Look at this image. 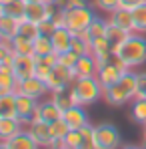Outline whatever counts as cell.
I'll use <instances>...</instances> for the list:
<instances>
[{
  "label": "cell",
  "mask_w": 146,
  "mask_h": 149,
  "mask_svg": "<svg viewBox=\"0 0 146 149\" xmlns=\"http://www.w3.org/2000/svg\"><path fill=\"white\" fill-rule=\"evenodd\" d=\"M136 93H138V73L128 71L118 83L104 89L102 99L112 107H122V105L130 103L132 99H136Z\"/></svg>",
  "instance_id": "6da1fadb"
},
{
  "label": "cell",
  "mask_w": 146,
  "mask_h": 149,
  "mask_svg": "<svg viewBox=\"0 0 146 149\" xmlns=\"http://www.w3.org/2000/svg\"><path fill=\"white\" fill-rule=\"evenodd\" d=\"M114 54L120 58L122 65L126 69H130V71H134L136 67H142L146 63V36H142L140 32L128 34V38L116 49Z\"/></svg>",
  "instance_id": "7a4b0ae2"
},
{
  "label": "cell",
  "mask_w": 146,
  "mask_h": 149,
  "mask_svg": "<svg viewBox=\"0 0 146 149\" xmlns=\"http://www.w3.org/2000/svg\"><path fill=\"white\" fill-rule=\"evenodd\" d=\"M72 95L76 105H94L98 99H102L104 95V87L100 85L96 77H84V79H76L72 83Z\"/></svg>",
  "instance_id": "3957f363"
},
{
  "label": "cell",
  "mask_w": 146,
  "mask_h": 149,
  "mask_svg": "<svg viewBox=\"0 0 146 149\" xmlns=\"http://www.w3.org/2000/svg\"><path fill=\"white\" fill-rule=\"evenodd\" d=\"M66 12V28L72 32L74 36L76 34H82L88 30L90 22L94 20V12L88 4L84 6H76V8H70V10H64Z\"/></svg>",
  "instance_id": "277c9868"
},
{
  "label": "cell",
  "mask_w": 146,
  "mask_h": 149,
  "mask_svg": "<svg viewBox=\"0 0 146 149\" xmlns=\"http://www.w3.org/2000/svg\"><path fill=\"white\" fill-rule=\"evenodd\" d=\"M130 69H126L124 65L120 63V58L114 54L108 63H102L98 65V71H96V79L100 81V85L106 89V87H112L114 83H118L124 74L128 73Z\"/></svg>",
  "instance_id": "5b68a950"
},
{
  "label": "cell",
  "mask_w": 146,
  "mask_h": 149,
  "mask_svg": "<svg viewBox=\"0 0 146 149\" xmlns=\"http://www.w3.org/2000/svg\"><path fill=\"white\" fill-rule=\"evenodd\" d=\"M96 145L98 149H120L122 135L118 131V127L112 123L96 125Z\"/></svg>",
  "instance_id": "8992f818"
},
{
  "label": "cell",
  "mask_w": 146,
  "mask_h": 149,
  "mask_svg": "<svg viewBox=\"0 0 146 149\" xmlns=\"http://www.w3.org/2000/svg\"><path fill=\"white\" fill-rule=\"evenodd\" d=\"M76 81V73L70 67H62V65H54L52 73L46 79V85H48L50 91H60V89H66V87H72V83Z\"/></svg>",
  "instance_id": "52a82bcc"
},
{
  "label": "cell",
  "mask_w": 146,
  "mask_h": 149,
  "mask_svg": "<svg viewBox=\"0 0 146 149\" xmlns=\"http://www.w3.org/2000/svg\"><path fill=\"white\" fill-rule=\"evenodd\" d=\"M16 93L26 95V97H30V99H34V101H40L46 93H50V89H48V85H46V81H44V79L30 77V79H24V81H20V83H18Z\"/></svg>",
  "instance_id": "ba28073f"
},
{
  "label": "cell",
  "mask_w": 146,
  "mask_h": 149,
  "mask_svg": "<svg viewBox=\"0 0 146 149\" xmlns=\"http://www.w3.org/2000/svg\"><path fill=\"white\" fill-rule=\"evenodd\" d=\"M26 129L30 131V135L36 139V143L42 149H50L54 145V139H52V131H50V123L42 121V119H34L26 125Z\"/></svg>",
  "instance_id": "9c48e42d"
},
{
  "label": "cell",
  "mask_w": 146,
  "mask_h": 149,
  "mask_svg": "<svg viewBox=\"0 0 146 149\" xmlns=\"http://www.w3.org/2000/svg\"><path fill=\"white\" fill-rule=\"evenodd\" d=\"M34 69H36V56L34 54H16L14 63H12V73L16 77V81H24L34 77Z\"/></svg>",
  "instance_id": "30bf717a"
},
{
  "label": "cell",
  "mask_w": 146,
  "mask_h": 149,
  "mask_svg": "<svg viewBox=\"0 0 146 149\" xmlns=\"http://www.w3.org/2000/svg\"><path fill=\"white\" fill-rule=\"evenodd\" d=\"M62 119H64V123L68 125V129H82V127H86L90 123L84 105H72L70 109H66L62 113Z\"/></svg>",
  "instance_id": "8fae6325"
},
{
  "label": "cell",
  "mask_w": 146,
  "mask_h": 149,
  "mask_svg": "<svg viewBox=\"0 0 146 149\" xmlns=\"http://www.w3.org/2000/svg\"><path fill=\"white\" fill-rule=\"evenodd\" d=\"M36 107H38V101L30 99V97H26V95L16 93V115H18V119H20L24 125H28L32 119H34Z\"/></svg>",
  "instance_id": "7c38bea8"
},
{
  "label": "cell",
  "mask_w": 146,
  "mask_h": 149,
  "mask_svg": "<svg viewBox=\"0 0 146 149\" xmlns=\"http://www.w3.org/2000/svg\"><path fill=\"white\" fill-rule=\"evenodd\" d=\"M90 49H92V56L98 61V65L108 63V61L114 56V49H112V45H110V40H108L106 36L92 38V40H90Z\"/></svg>",
  "instance_id": "4fadbf2b"
},
{
  "label": "cell",
  "mask_w": 146,
  "mask_h": 149,
  "mask_svg": "<svg viewBox=\"0 0 146 149\" xmlns=\"http://www.w3.org/2000/svg\"><path fill=\"white\" fill-rule=\"evenodd\" d=\"M62 109H58L52 99L48 101H38V107H36V113H34V119H42V121H46V123H52V121H56V119H62ZM32 119V121H34Z\"/></svg>",
  "instance_id": "5bb4252c"
},
{
  "label": "cell",
  "mask_w": 146,
  "mask_h": 149,
  "mask_svg": "<svg viewBox=\"0 0 146 149\" xmlns=\"http://www.w3.org/2000/svg\"><path fill=\"white\" fill-rule=\"evenodd\" d=\"M98 71V61L90 54H84V56H78V63L74 65V73L76 79H84V77H96Z\"/></svg>",
  "instance_id": "9a60e30c"
},
{
  "label": "cell",
  "mask_w": 146,
  "mask_h": 149,
  "mask_svg": "<svg viewBox=\"0 0 146 149\" xmlns=\"http://www.w3.org/2000/svg\"><path fill=\"white\" fill-rule=\"evenodd\" d=\"M50 38H52V47H54V52H56V54H60V52H66V50H70L74 34L70 32V30H68V28H56V30L50 34Z\"/></svg>",
  "instance_id": "2e32d148"
},
{
  "label": "cell",
  "mask_w": 146,
  "mask_h": 149,
  "mask_svg": "<svg viewBox=\"0 0 146 149\" xmlns=\"http://www.w3.org/2000/svg\"><path fill=\"white\" fill-rule=\"evenodd\" d=\"M6 143L10 145V149H42L38 143H36V139L30 135L28 129L18 131V133H16L14 137H10Z\"/></svg>",
  "instance_id": "e0dca14e"
},
{
  "label": "cell",
  "mask_w": 146,
  "mask_h": 149,
  "mask_svg": "<svg viewBox=\"0 0 146 149\" xmlns=\"http://www.w3.org/2000/svg\"><path fill=\"white\" fill-rule=\"evenodd\" d=\"M22 129H24V123L18 117H0V141H8Z\"/></svg>",
  "instance_id": "ac0fdd59"
},
{
  "label": "cell",
  "mask_w": 146,
  "mask_h": 149,
  "mask_svg": "<svg viewBox=\"0 0 146 149\" xmlns=\"http://www.w3.org/2000/svg\"><path fill=\"white\" fill-rule=\"evenodd\" d=\"M108 20L118 28L126 30V32H134V20H132V12L126 8H116L114 12L108 14Z\"/></svg>",
  "instance_id": "d6986e66"
},
{
  "label": "cell",
  "mask_w": 146,
  "mask_h": 149,
  "mask_svg": "<svg viewBox=\"0 0 146 149\" xmlns=\"http://www.w3.org/2000/svg\"><path fill=\"white\" fill-rule=\"evenodd\" d=\"M16 87H18V81L12 73V67H6V65H0V93L6 95V93H16Z\"/></svg>",
  "instance_id": "ffe728a7"
},
{
  "label": "cell",
  "mask_w": 146,
  "mask_h": 149,
  "mask_svg": "<svg viewBox=\"0 0 146 149\" xmlns=\"http://www.w3.org/2000/svg\"><path fill=\"white\" fill-rule=\"evenodd\" d=\"M48 95H50V99H52V103H54L58 109H62V111H66V109H70L72 105H76L74 95H72V89H70V87L60 89V91H50Z\"/></svg>",
  "instance_id": "44dd1931"
},
{
  "label": "cell",
  "mask_w": 146,
  "mask_h": 149,
  "mask_svg": "<svg viewBox=\"0 0 146 149\" xmlns=\"http://www.w3.org/2000/svg\"><path fill=\"white\" fill-rule=\"evenodd\" d=\"M18 26H20L18 18L10 14H2L0 16V38H14L18 34Z\"/></svg>",
  "instance_id": "7402d4cb"
},
{
  "label": "cell",
  "mask_w": 146,
  "mask_h": 149,
  "mask_svg": "<svg viewBox=\"0 0 146 149\" xmlns=\"http://www.w3.org/2000/svg\"><path fill=\"white\" fill-rule=\"evenodd\" d=\"M56 65V54H46V56H36V69H34V77L38 79H48V74L52 73Z\"/></svg>",
  "instance_id": "603a6c76"
},
{
  "label": "cell",
  "mask_w": 146,
  "mask_h": 149,
  "mask_svg": "<svg viewBox=\"0 0 146 149\" xmlns=\"http://www.w3.org/2000/svg\"><path fill=\"white\" fill-rule=\"evenodd\" d=\"M128 34H132V32H126V30L118 28L116 24H112L110 20H106V38L110 40V45H112L114 52H116V49H118L122 42L128 38Z\"/></svg>",
  "instance_id": "cb8c5ba5"
},
{
  "label": "cell",
  "mask_w": 146,
  "mask_h": 149,
  "mask_svg": "<svg viewBox=\"0 0 146 149\" xmlns=\"http://www.w3.org/2000/svg\"><path fill=\"white\" fill-rule=\"evenodd\" d=\"M46 54H56L52 47L50 34H38L34 38V56H46Z\"/></svg>",
  "instance_id": "d4e9b609"
},
{
  "label": "cell",
  "mask_w": 146,
  "mask_h": 149,
  "mask_svg": "<svg viewBox=\"0 0 146 149\" xmlns=\"http://www.w3.org/2000/svg\"><path fill=\"white\" fill-rule=\"evenodd\" d=\"M0 117H18L16 115V93L0 95Z\"/></svg>",
  "instance_id": "484cf974"
},
{
  "label": "cell",
  "mask_w": 146,
  "mask_h": 149,
  "mask_svg": "<svg viewBox=\"0 0 146 149\" xmlns=\"http://www.w3.org/2000/svg\"><path fill=\"white\" fill-rule=\"evenodd\" d=\"M130 117L134 123H138L140 127L146 125V99H132V105H130Z\"/></svg>",
  "instance_id": "4316f807"
},
{
  "label": "cell",
  "mask_w": 146,
  "mask_h": 149,
  "mask_svg": "<svg viewBox=\"0 0 146 149\" xmlns=\"http://www.w3.org/2000/svg\"><path fill=\"white\" fill-rule=\"evenodd\" d=\"M80 131H82V139H80V143H78L76 149H98V145H96V127L88 123L86 127H82Z\"/></svg>",
  "instance_id": "83f0119b"
},
{
  "label": "cell",
  "mask_w": 146,
  "mask_h": 149,
  "mask_svg": "<svg viewBox=\"0 0 146 149\" xmlns=\"http://www.w3.org/2000/svg\"><path fill=\"white\" fill-rule=\"evenodd\" d=\"M70 50H74L78 56H84V54H90L92 49H90V36L88 32H82V34H76L72 38V47Z\"/></svg>",
  "instance_id": "f1b7e54d"
},
{
  "label": "cell",
  "mask_w": 146,
  "mask_h": 149,
  "mask_svg": "<svg viewBox=\"0 0 146 149\" xmlns=\"http://www.w3.org/2000/svg\"><path fill=\"white\" fill-rule=\"evenodd\" d=\"M12 49H14V54H34V40L16 34L12 38Z\"/></svg>",
  "instance_id": "f546056e"
},
{
  "label": "cell",
  "mask_w": 146,
  "mask_h": 149,
  "mask_svg": "<svg viewBox=\"0 0 146 149\" xmlns=\"http://www.w3.org/2000/svg\"><path fill=\"white\" fill-rule=\"evenodd\" d=\"M132 12V20H134V32H140V34H146V2L136 6Z\"/></svg>",
  "instance_id": "4dcf8cb0"
},
{
  "label": "cell",
  "mask_w": 146,
  "mask_h": 149,
  "mask_svg": "<svg viewBox=\"0 0 146 149\" xmlns=\"http://www.w3.org/2000/svg\"><path fill=\"white\" fill-rule=\"evenodd\" d=\"M86 32H88L90 40H92V38H100V36H106V20L100 18V16H94V20L90 22V26H88Z\"/></svg>",
  "instance_id": "1f68e13d"
},
{
  "label": "cell",
  "mask_w": 146,
  "mask_h": 149,
  "mask_svg": "<svg viewBox=\"0 0 146 149\" xmlns=\"http://www.w3.org/2000/svg\"><path fill=\"white\" fill-rule=\"evenodd\" d=\"M18 34L24 36V38L34 40V38L40 34V28H38V24H34V22H30V20L22 18V20H20V26H18Z\"/></svg>",
  "instance_id": "d6a6232c"
},
{
  "label": "cell",
  "mask_w": 146,
  "mask_h": 149,
  "mask_svg": "<svg viewBox=\"0 0 146 149\" xmlns=\"http://www.w3.org/2000/svg\"><path fill=\"white\" fill-rule=\"evenodd\" d=\"M50 131H52V139L56 143V141H62L70 129H68V125L64 123V119H56V121L50 123Z\"/></svg>",
  "instance_id": "836d02e7"
},
{
  "label": "cell",
  "mask_w": 146,
  "mask_h": 149,
  "mask_svg": "<svg viewBox=\"0 0 146 149\" xmlns=\"http://www.w3.org/2000/svg\"><path fill=\"white\" fill-rule=\"evenodd\" d=\"M24 8H26L24 0H14V2H10V4L4 6V14H10V16L22 20L24 18Z\"/></svg>",
  "instance_id": "e575fe53"
},
{
  "label": "cell",
  "mask_w": 146,
  "mask_h": 149,
  "mask_svg": "<svg viewBox=\"0 0 146 149\" xmlns=\"http://www.w3.org/2000/svg\"><path fill=\"white\" fill-rule=\"evenodd\" d=\"M56 63L62 65V67H70V69H74V65L78 63V54H76L74 50L60 52V54H56Z\"/></svg>",
  "instance_id": "d590c367"
},
{
  "label": "cell",
  "mask_w": 146,
  "mask_h": 149,
  "mask_svg": "<svg viewBox=\"0 0 146 149\" xmlns=\"http://www.w3.org/2000/svg\"><path fill=\"white\" fill-rule=\"evenodd\" d=\"M80 139H82V131H80V129H70L62 141H64V145L68 149H76L78 143H80Z\"/></svg>",
  "instance_id": "8d00e7d4"
},
{
  "label": "cell",
  "mask_w": 146,
  "mask_h": 149,
  "mask_svg": "<svg viewBox=\"0 0 146 149\" xmlns=\"http://www.w3.org/2000/svg\"><path fill=\"white\" fill-rule=\"evenodd\" d=\"M94 4H96L98 10H102L106 14H110L116 8H120V0H94Z\"/></svg>",
  "instance_id": "74e56055"
},
{
  "label": "cell",
  "mask_w": 146,
  "mask_h": 149,
  "mask_svg": "<svg viewBox=\"0 0 146 149\" xmlns=\"http://www.w3.org/2000/svg\"><path fill=\"white\" fill-rule=\"evenodd\" d=\"M86 0H56V6L60 10H70V8H76V6H84Z\"/></svg>",
  "instance_id": "f35d334b"
},
{
  "label": "cell",
  "mask_w": 146,
  "mask_h": 149,
  "mask_svg": "<svg viewBox=\"0 0 146 149\" xmlns=\"http://www.w3.org/2000/svg\"><path fill=\"white\" fill-rule=\"evenodd\" d=\"M50 20L54 22V26H56V28H66V12L58 8V10L54 12V16L50 18Z\"/></svg>",
  "instance_id": "ab89813d"
},
{
  "label": "cell",
  "mask_w": 146,
  "mask_h": 149,
  "mask_svg": "<svg viewBox=\"0 0 146 149\" xmlns=\"http://www.w3.org/2000/svg\"><path fill=\"white\" fill-rule=\"evenodd\" d=\"M136 97L146 99V73H138V93Z\"/></svg>",
  "instance_id": "60d3db41"
},
{
  "label": "cell",
  "mask_w": 146,
  "mask_h": 149,
  "mask_svg": "<svg viewBox=\"0 0 146 149\" xmlns=\"http://www.w3.org/2000/svg\"><path fill=\"white\" fill-rule=\"evenodd\" d=\"M38 28H40V34H52L54 30H56V26H54V22L52 20H42L40 24H38Z\"/></svg>",
  "instance_id": "b9f144b4"
},
{
  "label": "cell",
  "mask_w": 146,
  "mask_h": 149,
  "mask_svg": "<svg viewBox=\"0 0 146 149\" xmlns=\"http://www.w3.org/2000/svg\"><path fill=\"white\" fill-rule=\"evenodd\" d=\"M146 0H120V8H126V10H134L136 6L144 4Z\"/></svg>",
  "instance_id": "7bdbcfd3"
},
{
  "label": "cell",
  "mask_w": 146,
  "mask_h": 149,
  "mask_svg": "<svg viewBox=\"0 0 146 149\" xmlns=\"http://www.w3.org/2000/svg\"><path fill=\"white\" fill-rule=\"evenodd\" d=\"M50 149H68V147L64 145V141H56V143H54V145H52Z\"/></svg>",
  "instance_id": "ee69618b"
},
{
  "label": "cell",
  "mask_w": 146,
  "mask_h": 149,
  "mask_svg": "<svg viewBox=\"0 0 146 149\" xmlns=\"http://www.w3.org/2000/svg\"><path fill=\"white\" fill-rule=\"evenodd\" d=\"M120 149H146L144 145H122Z\"/></svg>",
  "instance_id": "f6af8a7d"
},
{
  "label": "cell",
  "mask_w": 146,
  "mask_h": 149,
  "mask_svg": "<svg viewBox=\"0 0 146 149\" xmlns=\"http://www.w3.org/2000/svg\"><path fill=\"white\" fill-rule=\"evenodd\" d=\"M142 145L146 147V125H142Z\"/></svg>",
  "instance_id": "bcb514c9"
},
{
  "label": "cell",
  "mask_w": 146,
  "mask_h": 149,
  "mask_svg": "<svg viewBox=\"0 0 146 149\" xmlns=\"http://www.w3.org/2000/svg\"><path fill=\"white\" fill-rule=\"evenodd\" d=\"M0 149H10V145L6 141H0Z\"/></svg>",
  "instance_id": "7dc6e473"
},
{
  "label": "cell",
  "mask_w": 146,
  "mask_h": 149,
  "mask_svg": "<svg viewBox=\"0 0 146 149\" xmlns=\"http://www.w3.org/2000/svg\"><path fill=\"white\" fill-rule=\"evenodd\" d=\"M10 2H14V0H0V4H4V6H6V4H10Z\"/></svg>",
  "instance_id": "c3c4849f"
},
{
  "label": "cell",
  "mask_w": 146,
  "mask_h": 149,
  "mask_svg": "<svg viewBox=\"0 0 146 149\" xmlns=\"http://www.w3.org/2000/svg\"><path fill=\"white\" fill-rule=\"evenodd\" d=\"M4 14V4H0V16Z\"/></svg>",
  "instance_id": "681fc988"
},
{
  "label": "cell",
  "mask_w": 146,
  "mask_h": 149,
  "mask_svg": "<svg viewBox=\"0 0 146 149\" xmlns=\"http://www.w3.org/2000/svg\"><path fill=\"white\" fill-rule=\"evenodd\" d=\"M24 2H44V0H24Z\"/></svg>",
  "instance_id": "f907efd6"
},
{
  "label": "cell",
  "mask_w": 146,
  "mask_h": 149,
  "mask_svg": "<svg viewBox=\"0 0 146 149\" xmlns=\"http://www.w3.org/2000/svg\"><path fill=\"white\" fill-rule=\"evenodd\" d=\"M0 95H2V93H0Z\"/></svg>",
  "instance_id": "816d5d0a"
}]
</instances>
